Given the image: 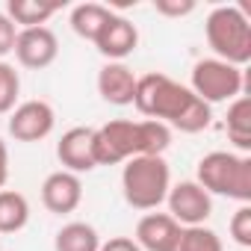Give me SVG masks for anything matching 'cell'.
<instances>
[{"mask_svg": "<svg viewBox=\"0 0 251 251\" xmlns=\"http://www.w3.org/2000/svg\"><path fill=\"white\" fill-rule=\"evenodd\" d=\"M225 130H227V139L233 142L236 154L251 151V100H248V95H239L236 100L227 103Z\"/></svg>", "mask_w": 251, "mask_h": 251, "instance_id": "15", "label": "cell"}, {"mask_svg": "<svg viewBox=\"0 0 251 251\" xmlns=\"http://www.w3.org/2000/svg\"><path fill=\"white\" fill-rule=\"evenodd\" d=\"M53 248L56 251H98L100 236L89 222H68L56 230Z\"/></svg>", "mask_w": 251, "mask_h": 251, "instance_id": "16", "label": "cell"}, {"mask_svg": "<svg viewBox=\"0 0 251 251\" xmlns=\"http://www.w3.org/2000/svg\"><path fill=\"white\" fill-rule=\"evenodd\" d=\"M133 106L151 118L163 121L166 127H175L180 133H201L213 121V106L204 103L189 86L172 80L169 74L151 71L136 80Z\"/></svg>", "mask_w": 251, "mask_h": 251, "instance_id": "1", "label": "cell"}, {"mask_svg": "<svg viewBox=\"0 0 251 251\" xmlns=\"http://www.w3.org/2000/svg\"><path fill=\"white\" fill-rule=\"evenodd\" d=\"M136 145L139 157H163L172 145V127H166L163 121L142 118L136 121Z\"/></svg>", "mask_w": 251, "mask_h": 251, "instance_id": "18", "label": "cell"}, {"mask_svg": "<svg viewBox=\"0 0 251 251\" xmlns=\"http://www.w3.org/2000/svg\"><path fill=\"white\" fill-rule=\"evenodd\" d=\"M30 222V201L15 189H0V233H18Z\"/></svg>", "mask_w": 251, "mask_h": 251, "instance_id": "19", "label": "cell"}, {"mask_svg": "<svg viewBox=\"0 0 251 251\" xmlns=\"http://www.w3.org/2000/svg\"><path fill=\"white\" fill-rule=\"evenodd\" d=\"M80 201H83V180L77 175L59 169V172L45 177V183H42V204L50 213L68 216V213H74L80 207Z\"/></svg>", "mask_w": 251, "mask_h": 251, "instance_id": "12", "label": "cell"}, {"mask_svg": "<svg viewBox=\"0 0 251 251\" xmlns=\"http://www.w3.org/2000/svg\"><path fill=\"white\" fill-rule=\"evenodd\" d=\"M154 9L157 15H166V18H186L189 12H195V0H157Z\"/></svg>", "mask_w": 251, "mask_h": 251, "instance_id": "24", "label": "cell"}, {"mask_svg": "<svg viewBox=\"0 0 251 251\" xmlns=\"http://www.w3.org/2000/svg\"><path fill=\"white\" fill-rule=\"evenodd\" d=\"M6 15H9V21H12L18 30L45 27V24L56 15V6H50V3H36V0H9V3H6Z\"/></svg>", "mask_w": 251, "mask_h": 251, "instance_id": "20", "label": "cell"}, {"mask_svg": "<svg viewBox=\"0 0 251 251\" xmlns=\"http://www.w3.org/2000/svg\"><path fill=\"white\" fill-rule=\"evenodd\" d=\"M18 95H21V77H18L15 65L0 62V115L15 109Z\"/></svg>", "mask_w": 251, "mask_h": 251, "instance_id": "22", "label": "cell"}, {"mask_svg": "<svg viewBox=\"0 0 251 251\" xmlns=\"http://www.w3.org/2000/svg\"><path fill=\"white\" fill-rule=\"evenodd\" d=\"M175 251H225V245L213 227L192 225V227H180V239H177Z\"/></svg>", "mask_w": 251, "mask_h": 251, "instance_id": "21", "label": "cell"}, {"mask_svg": "<svg viewBox=\"0 0 251 251\" xmlns=\"http://www.w3.org/2000/svg\"><path fill=\"white\" fill-rule=\"evenodd\" d=\"M227 230L239 248H251V204H239V210L230 216Z\"/></svg>", "mask_w": 251, "mask_h": 251, "instance_id": "23", "label": "cell"}, {"mask_svg": "<svg viewBox=\"0 0 251 251\" xmlns=\"http://www.w3.org/2000/svg\"><path fill=\"white\" fill-rule=\"evenodd\" d=\"M12 53L24 68L42 71L53 65V59L59 56V39L50 27H27V30H18Z\"/></svg>", "mask_w": 251, "mask_h": 251, "instance_id": "9", "label": "cell"}, {"mask_svg": "<svg viewBox=\"0 0 251 251\" xmlns=\"http://www.w3.org/2000/svg\"><path fill=\"white\" fill-rule=\"evenodd\" d=\"M109 15H112V9L103 6V3H80V6L71 9V30L80 39L95 42L98 33L103 30V24L109 21Z\"/></svg>", "mask_w": 251, "mask_h": 251, "instance_id": "17", "label": "cell"}, {"mask_svg": "<svg viewBox=\"0 0 251 251\" xmlns=\"http://www.w3.org/2000/svg\"><path fill=\"white\" fill-rule=\"evenodd\" d=\"M136 74L124 62H106L98 71V95L112 106H130L136 95Z\"/></svg>", "mask_w": 251, "mask_h": 251, "instance_id": "14", "label": "cell"}, {"mask_svg": "<svg viewBox=\"0 0 251 251\" xmlns=\"http://www.w3.org/2000/svg\"><path fill=\"white\" fill-rule=\"evenodd\" d=\"M6 180H9V148L0 139V189L6 186Z\"/></svg>", "mask_w": 251, "mask_h": 251, "instance_id": "27", "label": "cell"}, {"mask_svg": "<svg viewBox=\"0 0 251 251\" xmlns=\"http://www.w3.org/2000/svg\"><path fill=\"white\" fill-rule=\"evenodd\" d=\"M139 157L136 145V121L115 118L95 130V163L98 166H118Z\"/></svg>", "mask_w": 251, "mask_h": 251, "instance_id": "6", "label": "cell"}, {"mask_svg": "<svg viewBox=\"0 0 251 251\" xmlns=\"http://www.w3.org/2000/svg\"><path fill=\"white\" fill-rule=\"evenodd\" d=\"M15 39H18V27L9 21L6 12H0V62L15 50Z\"/></svg>", "mask_w": 251, "mask_h": 251, "instance_id": "25", "label": "cell"}, {"mask_svg": "<svg viewBox=\"0 0 251 251\" xmlns=\"http://www.w3.org/2000/svg\"><path fill=\"white\" fill-rule=\"evenodd\" d=\"M195 183L213 198H233L239 204L251 201V157L236 151H210L198 160Z\"/></svg>", "mask_w": 251, "mask_h": 251, "instance_id": "2", "label": "cell"}, {"mask_svg": "<svg viewBox=\"0 0 251 251\" xmlns=\"http://www.w3.org/2000/svg\"><path fill=\"white\" fill-rule=\"evenodd\" d=\"M98 251H142V248H139L136 239H130V236H112V239L100 242Z\"/></svg>", "mask_w": 251, "mask_h": 251, "instance_id": "26", "label": "cell"}, {"mask_svg": "<svg viewBox=\"0 0 251 251\" xmlns=\"http://www.w3.org/2000/svg\"><path fill=\"white\" fill-rule=\"evenodd\" d=\"M242 68L222 62L216 56L210 59H198L192 65V77H189V89L204 100V103H230L242 95Z\"/></svg>", "mask_w": 251, "mask_h": 251, "instance_id": "5", "label": "cell"}, {"mask_svg": "<svg viewBox=\"0 0 251 251\" xmlns=\"http://www.w3.org/2000/svg\"><path fill=\"white\" fill-rule=\"evenodd\" d=\"M56 127V112L48 100H24L9 112L6 130L15 142H42Z\"/></svg>", "mask_w": 251, "mask_h": 251, "instance_id": "7", "label": "cell"}, {"mask_svg": "<svg viewBox=\"0 0 251 251\" xmlns=\"http://www.w3.org/2000/svg\"><path fill=\"white\" fill-rule=\"evenodd\" d=\"M180 225L169 213H145L136 225V245L142 251H175Z\"/></svg>", "mask_w": 251, "mask_h": 251, "instance_id": "13", "label": "cell"}, {"mask_svg": "<svg viewBox=\"0 0 251 251\" xmlns=\"http://www.w3.org/2000/svg\"><path fill=\"white\" fill-rule=\"evenodd\" d=\"M204 36H207V45L213 48L216 59L230 62L236 68L251 62V24L239 6H230V3L216 6L207 15Z\"/></svg>", "mask_w": 251, "mask_h": 251, "instance_id": "4", "label": "cell"}, {"mask_svg": "<svg viewBox=\"0 0 251 251\" xmlns=\"http://www.w3.org/2000/svg\"><path fill=\"white\" fill-rule=\"evenodd\" d=\"M169 204V216L180 225V227H192V225H204L213 216V198L195 183V180H180L169 189L166 195Z\"/></svg>", "mask_w": 251, "mask_h": 251, "instance_id": "8", "label": "cell"}, {"mask_svg": "<svg viewBox=\"0 0 251 251\" xmlns=\"http://www.w3.org/2000/svg\"><path fill=\"white\" fill-rule=\"evenodd\" d=\"M139 45V30L136 24H130L124 15L112 12L109 21L103 24V30L95 39V48L100 50V56H106L109 62H124Z\"/></svg>", "mask_w": 251, "mask_h": 251, "instance_id": "11", "label": "cell"}, {"mask_svg": "<svg viewBox=\"0 0 251 251\" xmlns=\"http://www.w3.org/2000/svg\"><path fill=\"white\" fill-rule=\"evenodd\" d=\"M56 160H59L62 172H71L77 177L98 169V163H95V127L65 130L56 142Z\"/></svg>", "mask_w": 251, "mask_h": 251, "instance_id": "10", "label": "cell"}, {"mask_svg": "<svg viewBox=\"0 0 251 251\" xmlns=\"http://www.w3.org/2000/svg\"><path fill=\"white\" fill-rule=\"evenodd\" d=\"M172 189V172L163 157H133L121 169V192L133 210H157Z\"/></svg>", "mask_w": 251, "mask_h": 251, "instance_id": "3", "label": "cell"}]
</instances>
